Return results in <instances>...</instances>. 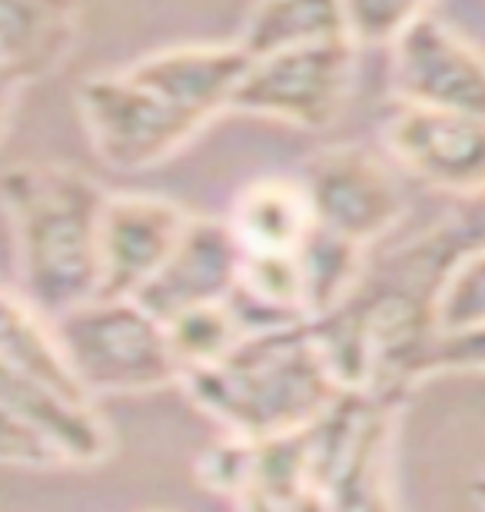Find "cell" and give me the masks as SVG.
I'll return each instance as SVG.
<instances>
[{
	"label": "cell",
	"mask_w": 485,
	"mask_h": 512,
	"mask_svg": "<svg viewBox=\"0 0 485 512\" xmlns=\"http://www.w3.org/2000/svg\"><path fill=\"white\" fill-rule=\"evenodd\" d=\"M449 227L459 237L462 250H485V187L459 200L456 213L449 217Z\"/></svg>",
	"instance_id": "d4e9b609"
},
{
	"label": "cell",
	"mask_w": 485,
	"mask_h": 512,
	"mask_svg": "<svg viewBox=\"0 0 485 512\" xmlns=\"http://www.w3.org/2000/svg\"><path fill=\"white\" fill-rule=\"evenodd\" d=\"M193 213L157 193H110L100 223V296H140L177 250Z\"/></svg>",
	"instance_id": "7c38bea8"
},
{
	"label": "cell",
	"mask_w": 485,
	"mask_h": 512,
	"mask_svg": "<svg viewBox=\"0 0 485 512\" xmlns=\"http://www.w3.org/2000/svg\"><path fill=\"white\" fill-rule=\"evenodd\" d=\"M316 223L329 233L373 247L406 217V193L392 167L363 143H339L313 153L303 167Z\"/></svg>",
	"instance_id": "9c48e42d"
},
{
	"label": "cell",
	"mask_w": 485,
	"mask_h": 512,
	"mask_svg": "<svg viewBox=\"0 0 485 512\" xmlns=\"http://www.w3.org/2000/svg\"><path fill=\"white\" fill-rule=\"evenodd\" d=\"M0 456L20 469L100 466L113 453V433L97 413V399L0 373Z\"/></svg>",
	"instance_id": "ba28073f"
},
{
	"label": "cell",
	"mask_w": 485,
	"mask_h": 512,
	"mask_svg": "<svg viewBox=\"0 0 485 512\" xmlns=\"http://www.w3.org/2000/svg\"><path fill=\"white\" fill-rule=\"evenodd\" d=\"M77 110L100 163L117 173L160 167L210 127L206 117L133 77L130 67L90 74L77 90Z\"/></svg>",
	"instance_id": "5b68a950"
},
{
	"label": "cell",
	"mask_w": 485,
	"mask_h": 512,
	"mask_svg": "<svg viewBox=\"0 0 485 512\" xmlns=\"http://www.w3.org/2000/svg\"><path fill=\"white\" fill-rule=\"evenodd\" d=\"M472 499H476L479 512H485V469L476 479H472Z\"/></svg>",
	"instance_id": "4316f807"
},
{
	"label": "cell",
	"mask_w": 485,
	"mask_h": 512,
	"mask_svg": "<svg viewBox=\"0 0 485 512\" xmlns=\"http://www.w3.org/2000/svg\"><path fill=\"white\" fill-rule=\"evenodd\" d=\"M0 373L57 393L94 399L80 383L54 320L40 313L17 286L4 290V310H0Z\"/></svg>",
	"instance_id": "e0dca14e"
},
{
	"label": "cell",
	"mask_w": 485,
	"mask_h": 512,
	"mask_svg": "<svg viewBox=\"0 0 485 512\" xmlns=\"http://www.w3.org/2000/svg\"><path fill=\"white\" fill-rule=\"evenodd\" d=\"M250 64L253 57L236 40L233 44H183L133 60L130 74L213 124V117L226 110L233 114L236 90Z\"/></svg>",
	"instance_id": "9a60e30c"
},
{
	"label": "cell",
	"mask_w": 485,
	"mask_h": 512,
	"mask_svg": "<svg viewBox=\"0 0 485 512\" xmlns=\"http://www.w3.org/2000/svg\"><path fill=\"white\" fill-rule=\"evenodd\" d=\"M196 479L216 496L243 499L253 489V443L236 436H223L220 443L206 446L196 459Z\"/></svg>",
	"instance_id": "603a6c76"
},
{
	"label": "cell",
	"mask_w": 485,
	"mask_h": 512,
	"mask_svg": "<svg viewBox=\"0 0 485 512\" xmlns=\"http://www.w3.org/2000/svg\"><path fill=\"white\" fill-rule=\"evenodd\" d=\"M246 253H296L319 223L303 177H260L226 213Z\"/></svg>",
	"instance_id": "2e32d148"
},
{
	"label": "cell",
	"mask_w": 485,
	"mask_h": 512,
	"mask_svg": "<svg viewBox=\"0 0 485 512\" xmlns=\"http://www.w3.org/2000/svg\"><path fill=\"white\" fill-rule=\"evenodd\" d=\"M54 326L80 383L94 399L147 396L183 386L167 323L137 296H97L54 316Z\"/></svg>",
	"instance_id": "277c9868"
},
{
	"label": "cell",
	"mask_w": 485,
	"mask_h": 512,
	"mask_svg": "<svg viewBox=\"0 0 485 512\" xmlns=\"http://www.w3.org/2000/svg\"><path fill=\"white\" fill-rule=\"evenodd\" d=\"M343 37H349L343 0H253L236 44L260 60Z\"/></svg>",
	"instance_id": "ac0fdd59"
},
{
	"label": "cell",
	"mask_w": 485,
	"mask_h": 512,
	"mask_svg": "<svg viewBox=\"0 0 485 512\" xmlns=\"http://www.w3.org/2000/svg\"><path fill=\"white\" fill-rule=\"evenodd\" d=\"M180 389L223 436L246 443L303 433L346 396L309 320L243 336L223 363L187 376Z\"/></svg>",
	"instance_id": "3957f363"
},
{
	"label": "cell",
	"mask_w": 485,
	"mask_h": 512,
	"mask_svg": "<svg viewBox=\"0 0 485 512\" xmlns=\"http://www.w3.org/2000/svg\"><path fill=\"white\" fill-rule=\"evenodd\" d=\"M346 34L356 47L396 44L422 17L432 14V0H343Z\"/></svg>",
	"instance_id": "7402d4cb"
},
{
	"label": "cell",
	"mask_w": 485,
	"mask_h": 512,
	"mask_svg": "<svg viewBox=\"0 0 485 512\" xmlns=\"http://www.w3.org/2000/svg\"><path fill=\"white\" fill-rule=\"evenodd\" d=\"M356 84V44L349 37L293 47L253 60L233 100V114H250L299 130L333 127Z\"/></svg>",
	"instance_id": "52a82bcc"
},
{
	"label": "cell",
	"mask_w": 485,
	"mask_h": 512,
	"mask_svg": "<svg viewBox=\"0 0 485 512\" xmlns=\"http://www.w3.org/2000/svg\"><path fill=\"white\" fill-rule=\"evenodd\" d=\"M399 406L346 393L309 426L313 489L326 512H399L392 486V443Z\"/></svg>",
	"instance_id": "8992f818"
},
{
	"label": "cell",
	"mask_w": 485,
	"mask_h": 512,
	"mask_svg": "<svg viewBox=\"0 0 485 512\" xmlns=\"http://www.w3.org/2000/svg\"><path fill=\"white\" fill-rule=\"evenodd\" d=\"M442 373L485 376V326L456 336H439L436 356H432V376Z\"/></svg>",
	"instance_id": "cb8c5ba5"
},
{
	"label": "cell",
	"mask_w": 485,
	"mask_h": 512,
	"mask_svg": "<svg viewBox=\"0 0 485 512\" xmlns=\"http://www.w3.org/2000/svg\"><path fill=\"white\" fill-rule=\"evenodd\" d=\"M396 100L485 120V54L436 14L392 44Z\"/></svg>",
	"instance_id": "8fae6325"
},
{
	"label": "cell",
	"mask_w": 485,
	"mask_h": 512,
	"mask_svg": "<svg viewBox=\"0 0 485 512\" xmlns=\"http://www.w3.org/2000/svg\"><path fill=\"white\" fill-rule=\"evenodd\" d=\"M243 243L226 217H196L183 230L177 250L137 300L163 323L196 306L226 303L240 286Z\"/></svg>",
	"instance_id": "4fadbf2b"
},
{
	"label": "cell",
	"mask_w": 485,
	"mask_h": 512,
	"mask_svg": "<svg viewBox=\"0 0 485 512\" xmlns=\"http://www.w3.org/2000/svg\"><path fill=\"white\" fill-rule=\"evenodd\" d=\"M462 253L449 220H442L369 266L343 306L309 320L343 393L402 409L412 389L429 380L439 343V290Z\"/></svg>",
	"instance_id": "6da1fadb"
},
{
	"label": "cell",
	"mask_w": 485,
	"mask_h": 512,
	"mask_svg": "<svg viewBox=\"0 0 485 512\" xmlns=\"http://www.w3.org/2000/svg\"><path fill=\"white\" fill-rule=\"evenodd\" d=\"M366 250L369 247H359V243L339 237V233H329L323 227L309 233V240L296 250L309 320L343 306L359 290V283L369 273Z\"/></svg>",
	"instance_id": "d6986e66"
},
{
	"label": "cell",
	"mask_w": 485,
	"mask_h": 512,
	"mask_svg": "<svg viewBox=\"0 0 485 512\" xmlns=\"http://www.w3.org/2000/svg\"><path fill=\"white\" fill-rule=\"evenodd\" d=\"M439 336L485 326V250H466L452 263L436 303Z\"/></svg>",
	"instance_id": "44dd1931"
},
{
	"label": "cell",
	"mask_w": 485,
	"mask_h": 512,
	"mask_svg": "<svg viewBox=\"0 0 485 512\" xmlns=\"http://www.w3.org/2000/svg\"><path fill=\"white\" fill-rule=\"evenodd\" d=\"M236 512H293L290 503H280V499L260 493V489H250L243 499H236Z\"/></svg>",
	"instance_id": "484cf974"
},
{
	"label": "cell",
	"mask_w": 485,
	"mask_h": 512,
	"mask_svg": "<svg viewBox=\"0 0 485 512\" xmlns=\"http://www.w3.org/2000/svg\"><path fill=\"white\" fill-rule=\"evenodd\" d=\"M167 333H170V346L180 363L183 380L223 363L246 336L230 300L213 303V306H196V310L173 316V320H167Z\"/></svg>",
	"instance_id": "ffe728a7"
},
{
	"label": "cell",
	"mask_w": 485,
	"mask_h": 512,
	"mask_svg": "<svg viewBox=\"0 0 485 512\" xmlns=\"http://www.w3.org/2000/svg\"><path fill=\"white\" fill-rule=\"evenodd\" d=\"M80 0H0V84L4 107L20 90L57 74L80 44Z\"/></svg>",
	"instance_id": "5bb4252c"
},
{
	"label": "cell",
	"mask_w": 485,
	"mask_h": 512,
	"mask_svg": "<svg viewBox=\"0 0 485 512\" xmlns=\"http://www.w3.org/2000/svg\"><path fill=\"white\" fill-rule=\"evenodd\" d=\"M110 190L64 163H20L4 173V210L20 283L40 313L64 316L100 296V223Z\"/></svg>",
	"instance_id": "7a4b0ae2"
},
{
	"label": "cell",
	"mask_w": 485,
	"mask_h": 512,
	"mask_svg": "<svg viewBox=\"0 0 485 512\" xmlns=\"http://www.w3.org/2000/svg\"><path fill=\"white\" fill-rule=\"evenodd\" d=\"M383 147L409 177L459 200L485 187V120L396 100L383 120Z\"/></svg>",
	"instance_id": "30bf717a"
}]
</instances>
